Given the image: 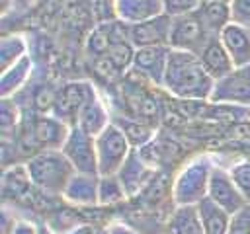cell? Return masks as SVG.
<instances>
[{
    "label": "cell",
    "instance_id": "cell-1",
    "mask_svg": "<svg viewBox=\"0 0 250 234\" xmlns=\"http://www.w3.org/2000/svg\"><path fill=\"white\" fill-rule=\"evenodd\" d=\"M215 80L193 53L170 49L162 88L180 99H209Z\"/></svg>",
    "mask_w": 250,
    "mask_h": 234
},
{
    "label": "cell",
    "instance_id": "cell-2",
    "mask_svg": "<svg viewBox=\"0 0 250 234\" xmlns=\"http://www.w3.org/2000/svg\"><path fill=\"white\" fill-rule=\"evenodd\" d=\"M25 170L33 187L45 195H62L74 168L62 150H39L25 162Z\"/></svg>",
    "mask_w": 250,
    "mask_h": 234
},
{
    "label": "cell",
    "instance_id": "cell-3",
    "mask_svg": "<svg viewBox=\"0 0 250 234\" xmlns=\"http://www.w3.org/2000/svg\"><path fill=\"white\" fill-rule=\"evenodd\" d=\"M213 162L207 156H197L189 160L174 177L172 201L174 205H197L207 197L209 179L213 172Z\"/></svg>",
    "mask_w": 250,
    "mask_h": 234
},
{
    "label": "cell",
    "instance_id": "cell-4",
    "mask_svg": "<svg viewBox=\"0 0 250 234\" xmlns=\"http://www.w3.org/2000/svg\"><path fill=\"white\" fill-rule=\"evenodd\" d=\"M96 152H98V170L100 176H113L125 164L133 146L125 133L111 121L98 136H96Z\"/></svg>",
    "mask_w": 250,
    "mask_h": 234
},
{
    "label": "cell",
    "instance_id": "cell-5",
    "mask_svg": "<svg viewBox=\"0 0 250 234\" xmlns=\"http://www.w3.org/2000/svg\"><path fill=\"white\" fill-rule=\"evenodd\" d=\"M215 37L207 31L199 12L172 18V29H170V49L186 51L199 55L201 49L207 45V41Z\"/></svg>",
    "mask_w": 250,
    "mask_h": 234
},
{
    "label": "cell",
    "instance_id": "cell-6",
    "mask_svg": "<svg viewBox=\"0 0 250 234\" xmlns=\"http://www.w3.org/2000/svg\"><path fill=\"white\" fill-rule=\"evenodd\" d=\"M62 154L74 168V172L100 176L98 170V152H96V136L80 131L78 127L70 125L66 140L62 144Z\"/></svg>",
    "mask_w": 250,
    "mask_h": 234
},
{
    "label": "cell",
    "instance_id": "cell-7",
    "mask_svg": "<svg viewBox=\"0 0 250 234\" xmlns=\"http://www.w3.org/2000/svg\"><path fill=\"white\" fill-rule=\"evenodd\" d=\"M209 99L213 103L250 107V64L238 66L225 78L217 80Z\"/></svg>",
    "mask_w": 250,
    "mask_h": 234
},
{
    "label": "cell",
    "instance_id": "cell-8",
    "mask_svg": "<svg viewBox=\"0 0 250 234\" xmlns=\"http://www.w3.org/2000/svg\"><path fill=\"white\" fill-rule=\"evenodd\" d=\"M96 98V92L92 88L90 82L86 80H78V82H66L55 98V105H53V113L55 117L62 119L68 125H74L80 109L92 99Z\"/></svg>",
    "mask_w": 250,
    "mask_h": 234
},
{
    "label": "cell",
    "instance_id": "cell-9",
    "mask_svg": "<svg viewBox=\"0 0 250 234\" xmlns=\"http://www.w3.org/2000/svg\"><path fill=\"white\" fill-rule=\"evenodd\" d=\"M207 197L217 203L219 207H223L225 211H229L230 214L238 213L240 209H244L246 205H250L242 193L238 191V187L234 185L229 170L215 166L211 172V179H209V189H207Z\"/></svg>",
    "mask_w": 250,
    "mask_h": 234
},
{
    "label": "cell",
    "instance_id": "cell-10",
    "mask_svg": "<svg viewBox=\"0 0 250 234\" xmlns=\"http://www.w3.org/2000/svg\"><path fill=\"white\" fill-rule=\"evenodd\" d=\"M170 29H172V18L160 14L152 20L129 25V41L135 49L170 47Z\"/></svg>",
    "mask_w": 250,
    "mask_h": 234
},
{
    "label": "cell",
    "instance_id": "cell-11",
    "mask_svg": "<svg viewBox=\"0 0 250 234\" xmlns=\"http://www.w3.org/2000/svg\"><path fill=\"white\" fill-rule=\"evenodd\" d=\"M68 131H70V125L64 123L62 119H59L55 115H43V117L33 121L31 131H29V138L33 140L35 152H39V150H61L64 140H66Z\"/></svg>",
    "mask_w": 250,
    "mask_h": 234
},
{
    "label": "cell",
    "instance_id": "cell-12",
    "mask_svg": "<svg viewBox=\"0 0 250 234\" xmlns=\"http://www.w3.org/2000/svg\"><path fill=\"white\" fill-rule=\"evenodd\" d=\"M168 57H170V47H145V49H135L131 70L139 72L148 82H152L156 86H162L166 64H168Z\"/></svg>",
    "mask_w": 250,
    "mask_h": 234
},
{
    "label": "cell",
    "instance_id": "cell-13",
    "mask_svg": "<svg viewBox=\"0 0 250 234\" xmlns=\"http://www.w3.org/2000/svg\"><path fill=\"white\" fill-rule=\"evenodd\" d=\"M123 41H129V25H125L123 21L115 20V21H105V23H100L90 35H88V41H86V53L96 60L104 55L109 53V49L117 43H123Z\"/></svg>",
    "mask_w": 250,
    "mask_h": 234
},
{
    "label": "cell",
    "instance_id": "cell-14",
    "mask_svg": "<svg viewBox=\"0 0 250 234\" xmlns=\"http://www.w3.org/2000/svg\"><path fill=\"white\" fill-rule=\"evenodd\" d=\"M150 176H152V166L141 154V150H135V148H133V152L129 154V158L125 160V164L117 172V177L123 183V187L127 191V197L137 195L148 183Z\"/></svg>",
    "mask_w": 250,
    "mask_h": 234
},
{
    "label": "cell",
    "instance_id": "cell-15",
    "mask_svg": "<svg viewBox=\"0 0 250 234\" xmlns=\"http://www.w3.org/2000/svg\"><path fill=\"white\" fill-rule=\"evenodd\" d=\"M98 179L100 176L74 172L61 197L74 207H98Z\"/></svg>",
    "mask_w": 250,
    "mask_h": 234
},
{
    "label": "cell",
    "instance_id": "cell-16",
    "mask_svg": "<svg viewBox=\"0 0 250 234\" xmlns=\"http://www.w3.org/2000/svg\"><path fill=\"white\" fill-rule=\"evenodd\" d=\"M113 12L125 25H135L164 14L162 0H113Z\"/></svg>",
    "mask_w": 250,
    "mask_h": 234
},
{
    "label": "cell",
    "instance_id": "cell-17",
    "mask_svg": "<svg viewBox=\"0 0 250 234\" xmlns=\"http://www.w3.org/2000/svg\"><path fill=\"white\" fill-rule=\"evenodd\" d=\"M219 39L225 45L234 68L250 64V29L248 27H242V25L230 21L221 31Z\"/></svg>",
    "mask_w": 250,
    "mask_h": 234
},
{
    "label": "cell",
    "instance_id": "cell-18",
    "mask_svg": "<svg viewBox=\"0 0 250 234\" xmlns=\"http://www.w3.org/2000/svg\"><path fill=\"white\" fill-rule=\"evenodd\" d=\"M197 57H199L205 72L215 82L225 78L229 72L234 70V64H232V60H230V57H229V53H227V49H225V45L221 43L219 37H211Z\"/></svg>",
    "mask_w": 250,
    "mask_h": 234
},
{
    "label": "cell",
    "instance_id": "cell-19",
    "mask_svg": "<svg viewBox=\"0 0 250 234\" xmlns=\"http://www.w3.org/2000/svg\"><path fill=\"white\" fill-rule=\"evenodd\" d=\"M111 115L109 111L105 109V105L100 101V98H92L78 113L76 121H74V127H78L80 131L92 135V136H98L109 123H111Z\"/></svg>",
    "mask_w": 250,
    "mask_h": 234
},
{
    "label": "cell",
    "instance_id": "cell-20",
    "mask_svg": "<svg viewBox=\"0 0 250 234\" xmlns=\"http://www.w3.org/2000/svg\"><path fill=\"white\" fill-rule=\"evenodd\" d=\"M33 72V58L31 55L23 57L16 64L8 66L0 74V98H16V94L27 84Z\"/></svg>",
    "mask_w": 250,
    "mask_h": 234
},
{
    "label": "cell",
    "instance_id": "cell-21",
    "mask_svg": "<svg viewBox=\"0 0 250 234\" xmlns=\"http://www.w3.org/2000/svg\"><path fill=\"white\" fill-rule=\"evenodd\" d=\"M166 234H205L197 205H176L168 218Z\"/></svg>",
    "mask_w": 250,
    "mask_h": 234
},
{
    "label": "cell",
    "instance_id": "cell-22",
    "mask_svg": "<svg viewBox=\"0 0 250 234\" xmlns=\"http://www.w3.org/2000/svg\"><path fill=\"white\" fill-rule=\"evenodd\" d=\"M197 213L201 218V224L205 228V234H227L230 224V213L213 203L209 197L197 203Z\"/></svg>",
    "mask_w": 250,
    "mask_h": 234
},
{
    "label": "cell",
    "instance_id": "cell-23",
    "mask_svg": "<svg viewBox=\"0 0 250 234\" xmlns=\"http://www.w3.org/2000/svg\"><path fill=\"white\" fill-rule=\"evenodd\" d=\"M207 31L215 37L221 35V31L232 21L230 20V2H203L197 10Z\"/></svg>",
    "mask_w": 250,
    "mask_h": 234
},
{
    "label": "cell",
    "instance_id": "cell-24",
    "mask_svg": "<svg viewBox=\"0 0 250 234\" xmlns=\"http://www.w3.org/2000/svg\"><path fill=\"white\" fill-rule=\"evenodd\" d=\"M4 195L6 197H12L14 201L16 199H21L25 197L33 187L31 179H29V174L25 170V164L21 166H12L4 172Z\"/></svg>",
    "mask_w": 250,
    "mask_h": 234
},
{
    "label": "cell",
    "instance_id": "cell-25",
    "mask_svg": "<svg viewBox=\"0 0 250 234\" xmlns=\"http://www.w3.org/2000/svg\"><path fill=\"white\" fill-rule=\"evenodd\" d=\"M23 57H27V41L21 33H8L0 39V68L2 70L16 64Z\"/></svg>",
    "mask_w": 250,
    "mask_h": 234
},
{
    "label": "cell",
    "instance_id": "cell-26",
    "mask_svg": "<svg viewBox=\"0 0 250 234\" xmlns=\"http://www.w3.org/2000/svg\"><path fill=\"white\" fill-rule=\"evenodd\" d=\"M113 123L125 133V136L129 138V142H131V146H133L135 150H139V146H146V144L152 140L154 131H152L148 125H145L143 121H139V119L115 117Z\"/></svg>",
    "mask_w": 250,
    "mask_h": 234
},
{
    "label": "cell",
    "instance_id": "cell-27",
    "mask_svg": "<svg viewBox=\"0 0 250 234\" xmlns=\"http://www.w3.org/2000/svg\"><path fill=\"white\" fill-rule=\"evenodd\" d=\"M127 197V191L123 183L119 181L117 174L113 176H100L98 179V203L100 205H117L123 203Z\"/></svg>",
    "mask_w": 250,
    "mask_h": 234
},
{
    "label": "cell",
    "instance_id": "cell-28",
    "mask_svg": "<svg viewBox=\"0 0 250 234\" xmlns=\"http://www.w3.org/2000/svg\"><path fill=\"white\" fill-rule=\"evenodd\" d=\"M20 125V107L16 98H2L0 101V133L4 138L12 136Z\"/></svg>",
    "mask_w": 250,
    "mask_h": 234
},
{
    "label": "cell",
    "instance_id": "cell-29",
    "mask_svg": "<svg viewBox=\"0 0 250 234\" xmlns=\"http://www.w3.org/2000/svg\"><path fill=\"white\" fill-rule=\"evenodd\" d=\"M229 174H230L234 185L238 187V191L242 193V197L250 203V160H240V162L232 164L229 168Z\"/></svg>",
    "mask_w": 250,
    "mask_h": 234
},
{
    "label": "cell",
    "instance_id": "cell-30",
    "mask_svg": "<svg viewBox=\"0 0 250 234\" xmlns=\"http://www.w3.org/2000/svg\"><path fill=\"white\" fill-rule=\"evenodd\" d=\"M201 4H203V0H162L164 14L170 18L193 14L201 8Z\"/></svg>",
    "mask_w": 250,
    "mask_h": 234
},
{
    "label": "cell",
    "instance_id": "cell-31",
    "mask_svg": "<svg viewBox=\"0 0 250 234\" xmlns=\"http://www.w3.org/2000/svg\"><path fill=\"white\" fill-rule=\"evenodd\" d=\"M227 234H250V205H246L230 216Z\"/></svg>",
    "mask_w": 250,
    "mask_h": 234
},
{
    "label": "cell",
    "instance_id": "cell-32",
    "mask_svg": "<svg viewBox=\"0 0 250 234\" xmlns=\"http://www.w3.org/2000/svg\"><path fill=\"white\" fill-rule=\"evenodd\" d=\"M230 20L250 29V0H230Z\"/></svg>",
    "mask_w": 250,
    "mask_h": 234
},
{
    "label": "cell",
    "instance_id": "cell-33",
    "mask_svg": "<svg viewBox=\"0 0 250 234\" xmlns=\"http://www.w3.org/2000/svg\"><path fill=\"white\" fill-rule=\"evenodd\" d=\"M18 220L20 218L16 216V213L8 205H4V209L0 213V234H12L16 224H18Z\"/></svg>",
    "mask_w": 250,
    "mask_h": 234
},
{
    "label": "cell",
    "instance_id": "cell-34",
    "mask_svg": "<svg viewBox=\"0 0 250 234\" xmlns=\"http://www.w3.org/2000/svg\"><path fill=\"white\" fill-rule=\"evenodd\" d=\"M12 234H39V224L27 220V218H20Z\"/></svg>",
    "mask_w": 250,
    "mask_h": 234
},
{
    "label": "cell",
    "instance_id": "cell-35",
    "mask_svg": "<svg viewBox=\"0 0 250 234\" xmlns=\"http://www.w3.org/2000/svg\"><path fill=\"white\" fill-rule=\"evenodd\" d=\"M100 230H102V228H96V226L90 224V222H78V224H74L72 228H68L64 234H100Z\"/></svg>",
    "mask_w": 250,
    "mask_h": 234
},
{
    "label": "cell",
    "instance_id": "cell-36",
    "mask_svg": "<svg viewBox=\"0 0 250 234\" xmlns=\"http://www.w3.org/2000/svg\"><path fill=\"white\" fill-rule=\"evenodd\" d=\"M105 230H107V234H141V232H137L135 228H131L129 224H123V222H113Z\"/></svg>",
    "mask_w": 250,
    "mask_h": 234
},
{
    "label": "cell",
    "instance_id": "cell-37",
    "mask_svg": "<svg viewBox=\"0 0 250 234\" xmlns=\"http://www.w3.org/2000/svg\"><path fill=\"white\" fill-rule=\"evenodd\" d=\"M39 234H59V232H55V230L45 222V224H39Z\"/></svg>",
    "mask_w": 250,
    "mask_h": 234
},
{
    "label": "cell",
    "instance_id": "cell-38",
    "mask_svg": "<svg viewBox=\"0 0 250 234\" xmlns=\"http://www.w3.org/2000/svg\"><path fill=\"white\" fill-rule=\"evenodd\" d=\"M10 4H12V0H2V14H6V12H8Z\"/></svg>",
    "mask_w": 250,
    "mask_h": 234
},
{
    "label": "cell",
    "instance_id": "cell-39",
    "mask_svg": "<svg viewBox=\"0 0 250 234\" xmlns=\"http://www.w3.org/2000/svg\"><path fill=\"white\" fill-rule=\"evenodd\" d=\"M203 2H230V0H203Z\"/></svg>",
    "mask_w": 250,
    "mask_h": 234
},
{
    "label": "cell",
    "instance_id": "cell-40",
    "mask_svg": "<svg viewBox=\"0 0 250 234\" xmlns=\"http://www.w3.org/2000/svg\"><path fill=\"white\" fill-rule=\"evenodd\" d=\"M100 234H107V230H105V228H102V230H100Z\"/></svg>",
    "mask_w": 250,
    "mask_h": 234
}]
</instances>
